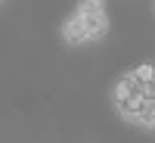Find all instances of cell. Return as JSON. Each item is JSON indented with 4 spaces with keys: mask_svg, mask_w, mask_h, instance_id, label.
Returning <instances> with one entry per match:
<instances>
[{
    "mask_svg": "<svg viewBox=\"0 0 155 143\" xmlns=\"http://www.w3.org/2000/svg\"><path fill=\"white\" fill-rule=\"evenodd\" d=\"M143 87H146V81H140L137 72H134V75H124L121 81H118L115 100H118V109H121L124 115H130V118H137V115H140V109H143V103H146Z\"/></svg>",
    "mask_w": 155,
    "mask_h": 143,
    "instance_id": "obj_1",
    "label": "cell"
},
{
    "mask_svg": "<svg viewBox=\"0 0 155 143\" xmlns=\"http://www.w3.org/2000/svg\"><path fill=\"white\" fill-rule=\"evenodd\" d=\"M78 16H81V12H78ZM81 19H84V25H87V34H90V37H102L106 28H109L106 12H93V16H81Z\"/></svg>",
    "mask_w": 155,
    "mask_h": 143,
    "instance_id": "obj_2",
    "label": "cell"
},
{
    "mask_svg": "<svg viewBox=\"0 0 155 143\" xmlns=\"http://www.w3.org/2000/svg\"><path fill=\"white\" fill-rule=\"evenodd\" d=\"M87 37H90V34H87L84 19H81V16H74V19L65 25V41H68V44H81V41H87Z\"/></svg>",
    "mask_w": 155,
    "mask_h": 143,
    "instance_id": "obj_3",
    "label": "cell"
},
{
    "mask_svg": "<svg viewBox=\"0 0 155 143\" xmlns=\"http://www.w3.org/2000/svg\"><path fill=\"white\" fill-rule=\"evenodd\" d=\"M143 124H155V100H146L143 103V109H140V115H137Z\"/></svg>",
    "mask_w": 155,
    "mask_h": 143,
    "instance_id": "obj_4",
    "label": "cell"
},
{
    "mask_svg": "<svg viewBox=\"0 0 155 143\" xmlns=\"http://www.w3.org/2000/svg\"><path fill=\"white\" fill-rule=\"evenodd\" d=\"M78 12H81V16H93V12H102V0H81Z\"/></svg>",
    "mask_w": 155,
    "mask_h": 143,
    "instance_id": "obj_5",
    "label": "cell"
},
{
    "mask_svg": "<svg viewBox=\"0 0 155 143\" xmlns=\"http://www.w3.org/2000/svg\"><path fill=\"white\" fill-rule=\"evenodd\" d=\"M137 75H140V81H155V66H152V62H146V66L137 69Z\"/></svg>",
    "mask_w": 155,
    "mask_h": 143,
    "instance_id": "obj_6",
    "label": "cell"
},
{
    "mask_svg": "<svg viewBox=\"0 0 155 143\" xmlns=\"http://www.w3.org/2000/svg\"><path fill=\"white\" fill-rule=\"evenodd\" d=\"M143 97H146V100H155V81H146V87H143Z\"/></svg>",
    "mask_w": 155,
    "mask_h": 143,
    "instance_id": "obj_7",
    "label": "cell"
}]
</instances>
